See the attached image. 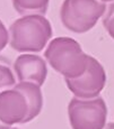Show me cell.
<instances>
[{
	"label": "cell",
	"instance_id": "14",
	"mask_svg": "<svg viewBox=\"0 0 114 129\" xmlns=\"http://www.w3.org/2000/svg\"><path fill=\"white\" fill-rule=\"evenodd\" d=\"M101 1H103V2H108V1H113V0H101Z\"/></svg>",
	"mask_w": 114,
	"mask_h": 129
},
{
	"label": "cell",
	"instance_id": "5",
	"mask_svg": "<svg viewBox=\"0 0 114 129\" xmlns=\"http://www.w3.org/2000/svg\"><path fill=\"white\" fill-rule=\"evenodd\" d=\"M69 90L79 99L97 98L104 89L106 74L101 63L88 55L87 69L80 76L76 79H64Z\"/></svg>",
	"mask_w": 114,
	"mask_h": 129
},
{
	"label": "cell",
	"instance_id": "6",
	"mask_svg": "<svg viewBox=\"0 0 114 129\" xmlns=\"http://www.w3.org/2000/svg\"><path fill=\"white\" fill-rule=\"evenodd\" d=\"M29 105L25 94L14 86L0 92V122L10 128L15 123H26Z\"/></svg>",
	"mask_w": 114,
	"mask_h": 129
},
{
	"label": "cell",
	"instance_id": "8",
	"mask_svg": "<svg viewBox=\"0 0 114 129\" xmlns=\"http://www.w3.org/2000/svg\"><path fill=\"white\" fill-rule=\"evenodd\" d=\"M15 88L18 89L25 94L27 101L29 105V112L28 117H27V122L33 120L40 115L42 110V106H43V96L41 92V86L35 83L31 82H19L18 84L15 85Z\"/></svg>",
	"mask_w": 114,
	"mask_h": 129
},
{
	"label": "cell",
	"instance_id": "11",
	"mask_svg": "<svg viewBox=\"0 0 114 129\" xmlns=\"http://www.w3.org/2000/svg\"><path fill=\"white\" fill-rule=\"evenodd\" d=\"M103 25L107 33L110 34V36L114 39V2L108 7L107 14L103 19Z\"/></svg>",
	"mask_w": 114,
	"mask_h": 129
},
{
	"label": "cell",
	"instance_id": "9",
	"mask_svg": "<svg viewBox=\"0 0 114 129\" xmlns=\"http://www.w3.org/2000/svg\"><path fill=\"white\" fill-rule=\"evenodd\" d=\"M50 0H13L15 10L22 16L46 14Z\"/></svg>",
	"mask_w": 114,
	"mask_h": 129
},
{
	"label": "cell",
	"instance_id": "13",
	"mask_svg": "<svg viewBox=\"0 0 114 129\" xmlns=\"http://www.w3.org/2000/svg\"><path fill=\"white\" fill-rule=\"evenodd\" d=\"M0 129H10L9 127H7V126H5L4 123H1L0 122Z\"/></svg>",
	"mask_w": 114,
	"mask_h": 129
},
{
	"label": "cell",
	"instance_id": "7",
	"mask_svg": "<svg viewBox=\"0 0 114 129\" xmlns=\"http://www.w3.org/2000/svg\"><path fill=\"white\" fill-rule=\"evenodd\" d=\"M15 72L19 82H31L41 86L48 74L46 63L42 57L32 54L18 56L14 64Z\"/></svg>",
	"mask_w": 114,
	"mask_h": 129
},
{
	"label": "cell",
	"instance_id": "1",
	"mask_svg": "<svg viewBox=\"0 0 114 129\" xmlns=\"http://www.w3.org/2000/svg\"><path fill=\"white\" fill-rule=\"evenodd\" d=\"M44 56L64 79H76L87 69L88 55L83 52L80 44L70 37H58L51 41Z\"/></svg>",
	"mask_w": 114,
	"mask_h": 129
},
{
	"label": "cell",
	"instance_id": "15",
	"mask_svg": "<svg viewBox=\"0 0 114 129\" xmlns=\"http://www.w3.org/2000/svg\"><path fill=\"white\" fill-rule=\"evenodd\" d=\"M13 129H18V128H13Z\"/></svg>",
	"mask_w": 114,
	"mask_h": 129
},
{
	"label": "cell",
	"instance_id": "12",
	"mask_svg": "<svg viewBox=\"0 0 114 129\" xmlns=\"http://www.w3.org/2000/svg\"><path fill=\"white\" fill-rule=\"evenodd\" d=\"M8 39H9L8 31H7L4 23L0 20V52L6 47L7 43H8Z\"/></svg>",
	"mask_w": 114,
	"mask_h": 129
},
{
	"label": "cell",
	"instance_id": "4",
	"mask_svg": "<svg viewBox=\"0 0 114 129\" xmlns=\"http://www.w3.org/2000/svg\"><path fill=\"white\" fill-rule=\"evenodd\" d=\"M68 116L72 129H104L107 108L103 98H72L68 106Z\"/></svg>",
	"mask_w": 114,
	"mask_h": 129
},
{
	"label": "cell",
	"instance_id": "2",
	"mask_svg": "<svg viewBox=\"0 0 114 129\" xmlns=\"http://www.w3.org/2000/svg\"><path fill=\"white\" fill-rule=\"evenodd\" d=\"M9 31L10 46L17 52L42 51L52 36L50 21L41 15H29L17 19Z\"/></svg>",
	"mask_w": 114,
	"mask_h": 129
},
{
	"label": "cell",
	"instance_id": "3",
	"mask_svg": "<svg viewBox=\"0 0 114 129\" xmlns=\"http://www.w3.org/2000/svg\"><path fill=\"white\" fill-rule=\"evenodd\" d=\"M106 6L98 0H64L60 10L63 26L73 33H86L96 25Z\"/></svg>",
	"mask_w": 114,
	"mask_h": 129
},
{
	"label": "cell",
	"instance_id": "10",
	"mask_svg": "<svg viewBox=\"0 0 114 129\" xmlns=\"http://www.w3.org/2000/svg\"><path fill=\"white\" fill-rule=\"evenodd\" d=\"M15 78L7 66L0 65V92L15 86Z\"/></svg>",
	"mask_w": 114,
	"mask_h": 129
}]
</instances>
